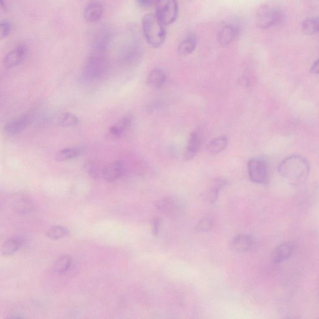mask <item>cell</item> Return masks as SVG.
Listing matches in <instances>:
<instances>
[{
    "label": "cell",
    "mask_w": 319,
    "mask_h": 319,
    "mask_svg": "<svg viewBox=\"0 0 319 319\" xmlns=\"http://www.w3.org/2000/svg\"><path fill=\"white\" fill-rule=\"evenodd\" d=\"M141 55V49L138 43H129L122 51V61L126 64L136 63L140 59Z\"/></svg>",
    "instance_id": "obj_14"
},
{
    "label": "cell",
    "mask_w": 319,
    "mask_h": 319,
    "mask_svg": "<svg viewBox=\"0 0 319 319\" xmlns=\"http://www.w3.org/2000/svg\"><path fill=\"white\" fill-rule=\"evenodd\" d=\"M160 222L161 220L160 218H155L152 220V232L155 236H157L159 231Z\"/></svg>",
    "instance_id": "obj_33"
},
{
    "label": "cell",
    "mask_w": 319,
    "mask_h": 319,
    "mask_svg": "<svg viewBox=\"0 0 319 319\" xmlns=\"http://www.w3.org/2000/svg\"><path fill=\"white\" fill-rule=\"evenodd\" d=\"M311 73L314 74H318L319 73V61L316 60L313 66L311 67Z\"/></svg>",
    "instance_id": "obj_35"
},
{
    "label": "cell",
    "mask_w": 319,
    "mask_h": 319,
    "mask_svg": "<svg viewBox=\"0 0 319 319\" xmlns=\"http://www.w3.org/2000/svg\"><path fill=\"white\" fill-rule=\"evenodd\" d=\"M132 124V117L127 116L120 120L116 124L110 127L109 134L111 138H119L125 132L128 130Z\"/></svg>",
    "instance_id": "obj_19"
},
{
    "label": "cell",
    "mask_w": 319,
    "mask_h": 319,
    "mask_svg": "<svg viewBox=\"0 0 319 319\" xmlns=\"http://www.w3.org/2000/svg\"><path fill=\"white\" fill-rule=\"evenodd\" d=\"M156 0H136L137 4L141 8H147L152 5Z\"/></svg>",
    "instance_id": "obj_34"
},
{
    "label": "cell",
    "mask_w": 319,
    "mask_h": 319,
    "mask_svg": "<svg viewBox=\"0 0 319 319\" xmlns=\"http://www.w3.org/2000/svg\"><path fill=\"white\" fill-rule=\"evenodd\" d=\"M279 174L292 185H300L308 179L310 165L308 160L301 155H293L285 158L280 163Z\"/></svg>",
    "instance_id": "obj_1"
},
{
    "label": "cell",
    "mask_w": 319,
    "mask_h": 319,
    "mask_svg": "<svg viewBox=\"0 0 319 319\" xmlns=\"http://www.w3.org/2000/svg\"><path fill=\"white\" fill-rule=\"evenodd\" d=\"M197 38L195 35L190 34L180 43L177 51L181 56H187L195 51L197 46Z\"/></svg>",
    "instance_id": "obj_18"
},
{
    "label": "cell",
    "mask_w": 319,
    "mask_h": 319,
    "mask_svg": "<svg viewBox=\"0 0 319 319\" xmlns=\"http://www.w3.org/2000/svg\"><path fill=\"white\" fill-rule=\"evenodd\" d=\"M227 182L225 180L222 179H218L215 180L214 182H213L212 185L210 187L209 189L208 190L207 196L208 200L210 202H215V200L218 196V194L223 187L226 186Z\"/></svg>",
    "instance_id": "obj_24"
},
{
    "label": "cell",
    "mask_w": 319,
    "mask_h": 319,
    "mask_svg": "<svg viewBox=\"0 0 319 319\" xmlns=\"http://www.w3.org/2000/svg\"><path fill=\"white\" fill-rule=\"evenodd\" d=\"M213 227V220L209 217L202 218L197 223L196 226V230L198 232H208L212 229Z\"/></svg>",
    "instance_id": "obj_31"
},
{
    "label": "cell",
    "mask_w": 319,
    "mask_h": 319,
    "mask_svg": "<svg viewBox=\"0 0 319 319\" xmlns=\"http://www.w3.org/2000/svg\"><path fill=\"white\" fill-rule=\"evenodd\" d=\"M84 150L81 147H69L59 151L55 155V159L57 162L68 161L80 157L83 154Z\"/></svg>",
    "instance_id": "obj_20"
},
{
    "label": "cell",
    "mask_w": 319,
    "mask_h": 319,
    "mask_svg": "<svg viewBox=\"0 0 319 319\" xmlns=\"http://www.w3.org/2000/svg\"><path fill=\"white\" fill-rule=\"evenodd\" d=\"M85 169L86 172L92 178H98L100 174L102 175V171L100 170L99 166L92 160H87L86 162Z\"/></svg>",
    "instance_id": "obj_30"
},
{
    "label": "cell",
    "mask_w": 319,
    "mask_h": 319,
    "mask_svg": "<svg viewBox=\"0 0 319 319\" xmlns=\"http://www.w3.org/2000/svg\"><path fill=\"white\" fill-rule=\"evenodd\" d=\"M248 172L249 179L253 183L260 184L268 183V164L263 158H255L249 160Z\"/></svg>",
    "instance_id": "obj_5"
},
{
    "label": "cell",
    "mask_w": 319,
    "mask_h": 319,
    "mask_svg": "<svg viewBox=\"0 0 319 319\" xmlns=\"http://www.w3.org/2000/svg\"><path fill=\"white\" fill-rule=\"evenodd\" d=\"M228 138L225 136L218 137L210 141L207 145V150L210 154L215 155L222 152L227 147Z\"/></svg>",
    "instance_id": "obj_21"
},
{
    "label": "cell",
    "mask_w": 319,
    "mask_h": 319,
    "mask_svg": "<svg viewBox=\"0 0 319 319\" xmlns=\"http://www.w3.org/2000/svg\"><path fill=\"white\" fill-rule=\"evenodd\" d=\"M124 172V164L122 160H117L110 164L102 170L103 178L107 182H116L121 178Z\"/></svg>",
    "instance_id": "obj_11"
},
{
    "label": "cell",
    "mask_w": 319,
    "mask_h": 319,
    "mask_svg": "<svg viewBox=\"0 0 319 319\" xmlns=\"http://www.w3.org/2000/svg\"><path fill=\"white\" fill-rule=\"evenodd\" d=\"M109 68V61L105 52L92 50L83 69V77L86 80H97L104 75Z\"/></svg>",
    "instance_id": "obj_3"
},
{
    "label": "cell",
    "mask_w": 319,
    "mask_h": 319,
    "mask_svg": "<svg viewBox=\"0 0 319 319\" xmlns=\"http://www.w3.org/2000/svg\"><path fill=\"white\" fill-rule=\"evenodd\" d=\"M202 143V136L200 130H196L191 134L189 137L188 145L184 153V160H190L193 159L200 150Z\"/></svg>",
    "instance_id": "obj_10"
},
{
    "label": "cell",
    "mask_w": 319,
    "mask_h": 319,
    "mask_svg": "<svg viewBox=\"0 0 319 319\" xmlns=\"http://www.w3.org/2000/svg\"><path fill=\"white\" fill-rule=\"evenodd\" d=\"M72 263V258L70 256L64 255L57 259L54 265L55 272L62 273L66 272L70 268Z\"/></svg>",
    "instance_id": "obj_26"
},
{
    "label": "cell",
    "mask_w": 319,
    "mask_h": 319,
    "mask_svg": "<svg viewBox=\"0 0 319 319\" xmlns=\"http://www.w3.org/2000/svg\"><path fill=\"white\" fill-rule=\"evenodd\" d=\"M30 115L24 114L23 116L8 122L4 126V133L9 136L17 135L25 131L30 125Z\"/></svg>",
    "instance_id": "obj_9"
},
{
    "label": "cell",
    "mask_w": 319,
    "mask_h": 319,
    "mask_svg": "<svg viewBox=\"0 0 319 319\" xmlns=\"http://www.w3.org/2000/svg\"><path fill=\"white\" fill-rule=\"evenodd\" d=\"M111 35L107 30H102L95 35L94 40H93L92 50L102 52H106L109 47Z\"/></svg>",
    "instance_id": "obj_16"
},
{
    "label": "cell",
    "mask_w": 319,
    "mask_h": 319,
    "mask_svg": "<svg viewBox=\"0 0 319 319\" xmlns=\"http://www.w3.org/2000/svg\"><path fill=\"white\" fill-rule=\"evenodd\" d=\"M11 25L8 21L0 23V41L5 39L11 33Z\"/></svg>",
    "instance_id": "obj_32"
},
{
    "label": "cell",
    "mask_w": 319,
    "mask_h": 319,
    "mask_svg": "<svg viewBox=\"0 0 319 319\" xmlns=\"http://www.w3.org/2000/svg\"><path fill=\"white\" fill-rule=\"evenodd\" d=\"M14 208L17 211V212L21 215L29 214L33 210V206L30 203V201L24 198L19 199L15 203Z\"/></svg>",
    "instance_id": "obj_28"
},
{
    "label": "cell",
    "mask_w": 319,
    "mask_h": 319,
    "mask_svg": "<svg viewBox=\"0 0 319 319\" xmlns=\"http://www.w3.org/2000/svg\"><path fill=\"white\" fill-rule=\"evenodd\" d=\"M103 6L100 2L92 1L86 6L84 13L85 20L90 23H96L102 18Z\"/></svg>",
    "instance_id": "obj_15"
},
{
    "label": "cell",
    "mask_w": 319,
    "mask_h": 319,
    "mask_svg": "<svg viewBox=\"0 0 319 319\" xmlns=\"http://www.w3.org/2000/svg\"><path fill=\"white\" fill-rule=\"evenodd\" d=\"M157 17L164 25H171L177 20L179 14L177 0H156Z\"/></svg>",
    "instance_id": "obj_6"
},
{
    "label": "cell",
    "mask_w": 319,
    "mask_h": 319,
    "mask_svg": "<svg viewBox=\"0 0 319 319\" xmlns=\"http://www.w3.org/2000/svg\"><path fill=\"white\" fill-rule=\"evenodd\" d=\"M256 20L258 27L265 30L281 23L284 20V13L277 6L265 4L258 9Z\"/></svg>",
    "instance_id": "obj_4"
},
{
    "label": "cell",
    "mask_w": 319,
    "mask_h": 319,
    "mask_svg": "<svg viewBox=\"0 0 319 319\" xmlns=\"http://www.w3.org/2000/svg\"><path fill=\"white\" fill-rule=\"evenodd\" d=\"M141 25L145 39L151 46L159 47L164 44L166 38V30L165 25L157 15L146 14L143 16Z\"/></svg>",
    "instance_id": "obj_2"
},
{
    "label": "cell",
    "mask_w": 319,
    "mask_h": 319,
    "mask_svg": "<svg viewBox=\"0 0 319 319\" xmlns=\"http://www.w3.org/2000/svg\"><path fill=\"white\" fill-rule=\"evenodd\" d=\"M79 120L75 115L70 112H64L60 115L57 123L59 126L63 127H71L77 126L79 124Z\"/></svg>",
    "instance_id": "obj_25"
},
{
    "label": "cell",
    "mask_w": 319,
    "mask_h": 319,
    "mask_svg": "<svg viewBox=\"0 0 319 319\" xmlns=\"http://www.w3.org/2000/svg\"><path fill=\"white\" fill-rule=\"evenodd\" d=\"M28 48L25 45H20L9 51L3 60V65L6 69H11L18 66L26 59Z\"/></svg>",
    "instance_id": "obj_8"
},
{
    "label": "cell",
    "mask_w": 319,
    "mask_h": 319,
    "mask_svg": "<svg viewBox=\"0 0 319 319\" xmlns=\"http://www.w3.org/2000/svg\"><path fill=\"white\" fill-rule=\"evenodd\" d=\"M175 204L172 199L169 198H162L158 200L155 203L157 209L164 212H170L175 208Z\"/></svg>",
    "instance_id": "obj_29"
},
{
    "label": "cell",
    "mask_w": 319,
    "mask_h": 319,
    "mask_svg": "<svg viewBox=\"0 0 319 319\" xmlns=\"http://www.w3.org/2000/svg\"><path fill=\"white\" fill-rule=\"evenodd\" d=\"M21 245V242L19 239L11 238L4 242L1 246V254L4 256H10L18 251Z\"/></svg>",
    "instance_id": "obj_22"
},
{
    "label": "cell",
    "mask_w": 319,
    "mask_h": 319,
    "mask_svg": "<svg viewBox=\"0 0 319 319\" xmlns=\"http://www.w3.org/2000/svg\"><path fill=\"white\" fill-rule=\"evenodd\" d=\"M166 81V74L162 69L156 68L153 69L148 74L147 85L153 90H157L164 86Z\"/></svg>",
    "instance_id": "obj_17"
},
{
    "label": "cell",
    "mask_w": 319,
    "mask_h": 319,
    "mask_svg": "<svg viewBox=\"0 0 319 319\" xmlns=\"http://www.w3.org/2000/svg\"><path fill=\"white\" fill-rule=\"evenodd\" d=\"M255 244V239L250 234H239L234 237L231 241V248L232 250L244 253L250 250Z\"/></svg>",
    "instance_id": "obj_13"
},
{
    "label": "cell",
    "mask_w": 319,
    "mask_h": 319,
    "mask_svg": "<svg viewBox=\"0 0 319 319\" xmlns=\"http://www.w3.org/2000/svg\"><path fill=\"white\" fill-rule=\"evenodd\" d=\"M0 207H1V203H0Z\"/></svg>",
    "instance_id": "obj_37"
},
{
    "label": "cell",
    "mask_w": 319,
    "mask_h": 319,
    "mask_svg": "<svg viewBox=\"0 0 319 319\" xmlns=\"http://www.w3.org/2000/svg\"><path fill=\"white\" fill-rule=\"evenodd\" d=\"M68 229L62 226H55L50 228L46 232L47 237L52 239H59L68 236Z\"/></svg>",
    "instance_id": "obj_27"
},
{
    "label": "cell",
    "mask_w": 319,
    "mask_h": 319,
    "mask_svg": "<svg viewBox=\"0 0 319 319\" xmlns=\"http://www.w3.org/2000/svg\"><path fill=\"white\" fill-rule=\"evenodd\" d=\"M296 248V245L294 242H285V243L279 244L273 252V262L279 264L287 260L294 253Z\"/></svg>",
    "instance_id": "obj_12"
},
{
    "label": "cell",
    "mask_w": 319,
    "mask_h": 319,
    "mask_svg": "<svg viewBox=\"0 0 319 319\" xmlns=\"http://www.w3.org/2000/svg\"><path fill=\"white\" fill-rule=\"evenodd\" d=\"M240 26L236 23H230L223 26L218 33V41L221 45L231 44L240 33Z\"/></svg>",
    "instance_id": "obj_7"
},
{
    "label": "cell",
    "mask_w": 319,
    "mask_h": 319,
    "mask_svg": "<svg viewBox=\"0 0 319 319\" xmlns=\"http://www.w3.org/2000/svg\"><path fill=\"white\" fill-rule=\"evenodd\" d=\"M0 9L3 11L7 10L6 3L4 0H0Z\"/></svg>",
    "instance_id": "obj_36"
},
{
    "label": "cell",
    "mask_w": 319,
    "mask_h": 319,
    "mask_svg": "<svg viewBox=\"0 0 319 319\" xmlns=\"http://www.w3.org/2000/svg\"><path fill=\"white\" fill-rule=\"evenodd\" d=\"M302 30L308 36L315 35L319 32V19L311 17L305 19L302 23Z\"/></svg>",
    "instance_id": "obj_23"
}]
</instances>
